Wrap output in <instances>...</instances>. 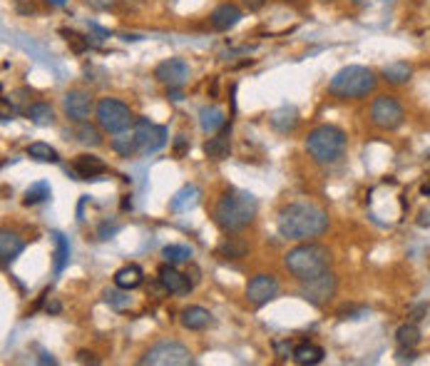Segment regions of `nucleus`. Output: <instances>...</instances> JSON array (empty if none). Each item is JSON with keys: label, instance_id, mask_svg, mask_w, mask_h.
Returning <instances> with one entry per match:
<instances>
[{"label": "nucleus", "instance_id": "obj_1", "mask_svg": "<svg viewBox=\"0 0 430 366\" xmlns=\"http://www.w3.org/2000/svg\"><path fill=\"white\" fill-rule=\"evenodd\" d=\"M329 230V217L314 205H289L279 215V235L286 239L306 242Z\"/></svg>", "mask_w": 430, "mask_h": 366}, {"label": "nucleus", "instance_id": "obj_2", "mask_svg": "<svg viewBox=\"0 0 430 366\" xmlns=\"http://www.w3.org/2000/svg\"><path fill=\"white\" fill-rule=\"evenodd\" d=\"M256 217V197L249 192L231 190L219 200L214 210V222L224 232H241Z\"/></svg>", "mask_w": 430, "mask_h": 366}, {"label": "nucleus", "instance_id": "obj_3", "mask_svg": "<svg viewBox=\"0 0 430 366\" xmlns=\"http://www.w3.org/2000/svg\"><path fill=\"white\" fill-rule=\"evenodd\" d=\"M331 264V252L321 244H299L291 252H286L284 267L296 276L299 281L314 279V276L324 274Z\"/></svg>", "mask_w": 430, "mask_h": 366}, {"label": "nucleus", "instance_id": "obj_4", "mask_svg": "<svg viewBox=\"0 0 430 366\" xmlns=\"http://www.w3.org/2000/svg\"><path fill=\"white\" fill-rule=\"evenodd\" d=\"M329 90L341 100H360L375 90V75L363 65H348L331 77Z\"/></svg>", "mask_w": 430, "mask_h": 366}, {"label": "nucleus", "instance_id": "obj_5", "mask_svg": "<svg viewBox=\"0 0 430 366\" xmlns=\"http://www.w3.org/2000/svg\"><path fill=\"white\" fill-rule=\"evenodd\" d=\"M306 150L319 165L338 162L346 152V135L333 125H321L309 132L306 137Z\"/></svg>", "mask_w": 430, "mask_h": 366}, {"label": "nucleus", "instance_id": "obj_6", "mask_svg": "<svg viewBox=\"0 0 430 366\" xmlns=\"http://www.w3.org/2000/svg\"><path fill=\"white\" fill-rule=\"evenodd\" d=\"M97 122H100V127L105 132H110V135H120V132L130 130V125L135 122V117H132L130 107L125 105V102L115 100V97H105V100L97 102Z\"/></svg>", "mask_w": 430, "mask_h": 366}, {"label": "nucleus", "instance_id": "obj_7", "mask_svg": "<svg viewBox=\"0 0 430 366\" xmlns=\"http://www.w3.org/2000/svg\"><path fill=\"white\" fill-rule=\"evenodd\" d=\"M192 351L184 344L177 341H162L155 344L145 356L140 359V364L145 366H189L192 364Z\"/></svg>", "mask_w": 430, "mask_h": 366}, {"label": "nucleus", "instance_id": "obj_8", "mask_svg": "<svg viewBox=\"0 0 430 366\" xmlns=\"http://www.w3.org/2000/svg\"><path fill=\"white\" fill-rule=\"evenodd\" d=\"M403 107L395 97L390 95H380L373 100L370 105V120H373L375 127L380 130H395V127L403 125Z\"/></svg>", "mask_w": 430, "mask_h": 366}, {"label": "nucleus", "instance_id": "obj_9", "mask_svg": "<svg viewBox=\"0 0 430 366\" xmlns=\"http://www.w3.org/2000/svg\"><path fill=\"white\" fill-rule=\"evenodd\" d=\"M333 294H336V276L329 269L324 274L314 276V279L301 281V296L314 306H324Z\"/></svg>", "mask_w": 430, "mask_h": 366}, {"label": "nucleus", "instance_id": "obj_10", "mask_svg": "<svg viewBox=\"0 0 430 366\" xmlns=\"http://www.w3.org/2000/svg\"><path fill=\"white\" fill-rule=\"evenodd\" d=\"M135 135H137V142H140L142 155H152V152L162 150V147L167 145V127L152 125L145 117L135 120Z\"/></svg>", "mask_w": 430, "mask_h": 366}, {"label": "nucleus", "instance_id": "obj_11", "mask_svg": "<svg viewBox=\"0 0 430 366\" xmlns=\"http://www.w3.org/2000/svg\"><path fill=\"white\" fill-rule=\"evenodd\" d=\"M276 294H279V281H276L274 274H256L254 279L246 284V299L254 306L269 304Z\"/></svg>", "mask_w": 430, "mask_h": 366}, {"label": "nucleus", "instance_id": "obj_12", "mask_svg": "<svg viewBox=\"0 0 430 366\" xmlns=\"http://www.w3.org/2000/svg\"><path fill=\"white\" fill-rule=\"evenodd\" d=\"M155 77L167 87H182L189 80V65L180 58H170L155 68Z\"/></svg>", "mask_w": 430, "mask_h": 366}, {"label": "nucleus", "instance_id": "obj_13", "mask_svg": "<svg viewBox=\"0 0 430 366\" xmlns=\"http://www.w3.org/2000/svg\"><path fill=\"white\" fill-rule=\"evenodd\" d=\"M62 110L72 122H85L92 112V97L85 90H70L62 97Z\"/></svg>", "mask_w": 430, "mask_h": 366}, {"label": "nucleus", "instance_id": "obj_14", "mask_svg": "<svg viewBox=\"0 0 430 366\" xmlns=\"http://www.w3.org/2000/svg\"><path fill=\"white\" fill-rule=\"evenodd\" d=\"M187 276H189V274H187ZM187 276L180 274V271L175 269V264H170V262L160 267V284L165 286L170 294H187V291L194 286L189 279H187Z\"/></svg>", "mask_w": 430, "mask_h": 366}, {"label": "nucleus", "instance_id": "obj_15", "mask_svg": "<svg viewBox=\"0 0 430 366\" xmlns=\"http://www.w3.org/2000/svg\"><path fill=\"white\" fill-rule=\"evenodd\" d=\"M67 172H70L75 180H90V177L105 175L107 165L95 155H80L75 160V165H72V170H67Z\"/></svg>", "mask_w": 430, "mask_h": 366}, {"label": "nucleus", "instance_id": "obj_16", "mask_svg": "<svg viewBox=\"0 0 430 366\" xmlns=\"http://www.w3.org/2000/svg\"><path fill=\"white\" fill-rule=\"evenodd\" d=\"M239 21H241V11L236 6H231V3H221V6H216L214 13H211V28L219 33L231 31Z\"/></svg>", "mask_w": 430, "mask_h": 366}, {"label": "nucleus", "instance_id": "obj_17", "mask_svg": "<svg viewBox=\"0 0 430 366\" xmlns=\"http://www.w3.org/2000/svg\"><path fill=\"white\" fill-rule=\"evenodd\" d=\"M229 130H231V125H224L219 132H216L214 137H209V140H206L204 155L209 157V160H216V162H219V160H226V157H229V152H231Z\"/></svg>", "mask_w": 430, "mask_h": 366}, {"label": "nucleus", "instance_id": "obj_18", "mask_svg": "<svg viewBox=\"0 0 430 366\" xmlns=\"http://www.w3.org/2000/svg\"><path fill=\"white\" fill-rule=\"evenodd\" d=\"M214 324V316H211L209 309L204 306H187L182 311V326L189 331H202V329H209Z\"/></svg>", "mask_w": 430, "mask_h": 366}, {"label": "nucleus", "instance_id": "obj_19", "mask_svg": "<svg viewBox=\"0 0 430 366\" xmlns=\"http://www.w3.org/2000/svg\"><path fill=\"white\" fill-rule=\"evenodd\" d=\"M202 200V190L197 185H184L175 197L170 200V210L172 212H189L199 205Z\"/></svg>", "mask_w": 430, "mask_h": 366}, {"label": "nucleus", "instance_id": "obj_20", "mask_svg": "<svg viewBox=\"0 0 430 366\" xmlns=\"http://www.w3.org/2000/svg\"><path fill=\"white\" fill-rule=\"evenodd\" d=\"M269 122L276 132L286 135V132H291L296 125H299V112H296V107H291V105H281L279 110L271 112Z\"/></svg>", "mask_w": 430, "mask_h": 366}, {"label": "nucleus", "instance_id": "obj_21", "mask_svg": "<svg viewBox=\"0 0 430 366\" xmlns=\"http://www.w3.org/2000/svg\"><path fill=\"white\" fill-rule=\"evenodd\" d=\"M199 125H202V130H204L206 135H216V132L226 125V117H224V112H221L219 107H214V105L202 107V110H199Z\"/></svg>", "mask_w": 430, "mask_h": 366}, {"label": "nucleus", "instance_id": "obj_22", "mask_svg": "<svg viewBox=\"0 0 430 366\" xmlns=\"http://www.w3.org/2000/svg\"><path fill=\"white\" fill-rule=\"evenodd\" d=\"M23 249H26V244H23V239L18 235H13V232L8 230L0 235V257H3V264L6 267L11 264Z\"/></svg>", "mask_w": 430, "mask_h": 366}, {"label": "nucleus", "instance_id": "obj_23", "mask_svg": "<svg viewBox=\"0 0 430 366\" xmlns=\"http://www.w3.org/2000/svg\"><path fill=\"white\" fill-rule=\"evenodd\" d=\"M142 269L137 264H127V267H122V269H117L115 271V286L117 289H125V291H130V289H137V286L142 284Z\"/></svg>", "mask_w": 430, "mask_h": 366}, {"label": "nucleus", "instance_id": "obj_24", "mask_svg": "<svg viewBox=\"0 0 430 366\" xmlns=\"http://www.w3.org/2000/svg\"><path fill=\"white\" fill-rule=\"evenodd\" d=\"M291 356H294L296 364H319V361L324 359V349L311 344V341H304V344L296 346Z\"/></svg>", "mask_w": 430, "mask_h": 366}, {"label": "nucleus", "instance_id": "obj_25", "mask_svg": "<svg viewBox=\"0 0 430 366\" xmlns=\"http://www.w3.org/2000/svg\"><path fill=\"white\" fill-rule=\"evenodd\" d=\"M112 150L120 152L122 157H132L137 150H140V142H137V135L135 130L132 132H120L117 137H112Z\"/></svg>", "mask_w": 430, "mask_h": 366}, {"label": "nucleus", "instance_id": "obj_26", "mask_svg": "<svg viewBox=\"0 0 430 366\" xmlns=\"http://www.w3.org/2000/svg\"><path fill=\"white\" fill-rule=\"evenodd\" d=\"M408 77H410V65L403 60L388 63V65L383 68V80L390 82V85H403V82H408Z\"/></svg>", "mask_w": 430, "mask_h": 366}, {"label": "nucleus", "instance_id": "obj_27", "mask_svg": "<svg viewBox=\"0 0 430 366\" xmlns=\"http://www.w3.org/2000/svg\"><path fill=\"white\" fill-rule=\"evenodd\" d=\"M26 115L31 117V122L38 127H48V125H53V120H55V112H53V107L48 105V102H35V105H31L26 110Z\"/></svg>", "mask_w": 430, "mask_h": 366}, {"label": "nucleus", "instance_id": "obj_28", "mask_svg": "<svg viewBox=\"0 0 430 366\" xmlns=\"http://www.w3.org/2000/svg\"><path fill=\"white\" fill-rule=\"evenodd\" d=\"M53 242H55V274H60L70 262V242L62 232H53Z\"/></svg>", "mask_w": 430, "mask_h": 366}, {"label": "nucleus", "instance_id": "obj_29", "mask_svg": "<svg viewBox=\"0 0 430 366\" xmlns=\"http://www.w3.org/2000/svg\"><path fill=\"white\" fill-rule=\"evenodd\" d=\"M50 195H53V190H50V185H48L45 180H40V182H35V185H31L26 190V205L28 207H33V205H40V202H48L50 200Z\"/></svg>", "mask_w": 430, "mask_h": 366}, {"label": "nucleus", "instance_id": "obj_30", "mask_svg": "<svg viewBox=\"0 0 430 366\" xmlns=\"http://www.w3.org/2000/svg\"><path fill=\"white\" fill-rule=\"evenodd\" d=\"M219 257H224V259H241V257H246V252H249V247L244 244V242L234 239V237H229V239H224L219 244Z\"/></svg>", "mask_w": 430, "mask_h": 366}, {"label": "nucleus", "instance_id": "obj_31", "mask_svg": "<svg viewBox=\"0 0 430 366\" xmlns=\"http://www.w3.org/2000/svg\"><path fill=\"white\" fill-rule=\"evenodd\" d=\"M162 257H165L170 264H182V262L192 259V247H187V244H167L165 249H162Z\"/></svg>", "mask_w": 430, "mask_h": 366}, {"label": "nucleus", "instance_id": "obj_32", "mask_svg": "<svg viewBox=\"0 0 430 366\" xmlns=\"http://www.w3.org/2000/svg\"><path fill=\"white\" fill-rule=\"evenodd\" d=\"M28 155L33 157V160H38V162H57L60 157H57V152L53 150L48 142H31L28 145Z\"/></svg>", "mask_w": 430, "mask_h": 366}, {"label": "nucleus", "instance_id": "obj_33", "mask_svg": "<svg viewBox=\"0 0 430 366\" xmlns=\"http://www.w3.org/2000/svg\"><path fill=\"white\" fill-rule=\"evenodd\" d=\"M395 341L398 346H415L420 341V329L415 324H403L395 331Z\"/></svg>", "mask_w": 430, "mask_h": 366}, {"label": "nucleus", "instance_id": "obj_34", "mask_svg": "<svg viewBox=\"0 0 430 366\" xmlns=\"http://www.w3.org/2000/svg\"><path fill=\"white\" fill-rule=\"evenodd\" d=\"M75 135H77V140H80L82 145H87V147H97L102 142L100 132H97L92 125H85V122H80V127L75 130Z\"/></svg>", "mask_w": 430, "mask_h": 366}, {"label": "nucleus", "instance_id": "obj_35", "mask_svg": "<svg viewBox=\"0 0 430 366\" xmlns=\"http://www.w3.org/2000/svg\"><path fill=\"white\" fill-rule=\"evenodd\" d=\"M60 33L65 36L67 45H70L75 53H85L87 48H90V38H82L80 33H75V31H60Z\"/></svg>", "mask_w": 430, "mask_h": 366}, {"label": "nucleus", "instance_id": "obj_36", "mask_svg": "<svg viewBox=\"0 0 430 366\" xmlns=\"http://www.w3.org/2000/svg\"><path fill=\"white\" fill-rule=\"evenodd\" d=\"M122 291H105V301L115 306V309H125V306H130V296L122 294Z\"/></svg>", "mask_w": 430, "mask_h": 366}, {"label": "nucleus", "instance_id": "obj_37", "mask_svg": "<svg viewBox=\"0 0 430 366\" xmlns=\"http://www.w3.org/2000/svg\"><path fill=\"white\" fill-rule=\"evenodd\" d=\"M365 316V306H343L338 309V319H360Z\"/></svg>", "mask_w": 430, "mask_h": 366}, {"label": "nucleus", "instance_id": "obj_38", "mask_svg": "<svg viewBox=\"0 0 430 366\" xmlns=\"http://www.w3.org/2000/svg\"><path fill=\"white\" fill-rule=\"evenodd\" d=\"M85 3L92 8V11H107V8L115 6V0H85Z\"/></svg>", "mask_w": 430, "mask_h": 366}, {"label": "nucleus", "instance_id": "obj_39", "mask_svg": "<svg viewBox=\"0 0 430 366\" xmlns=\"http://www.w3.org/2000/svg\"><path fill=\"white\" fill-rule=\"evenodd\" d=\"M398 361H415V351H413V346H400L398 349Z\"/></svg>", "mask_w": 430, "mask_h": 366}, {"label": "nucleus", "instance_id": "obj_40", "mask_svg": "<svg viewBox=\"0 0 430 366\" xmlns=\"http://www.w3.org/2000/svg\"><path fill=\"white\" fill-rule=\"evenodd\" d=\"M117 230H120L117 225H107V222H105V225H102L100 230H97V235H100V239H110V237L115 235Z\"/></svg>", "mask_w": 430, "mask_h": 366}, {"label": "nucleus", "instance_id": "obj_41", "mask_svg": "<svg viewBox=\"0 0 430 366\" xmlns=\"http://www.w3.org/2000/svg\"><path fill=\"white\" fill-rule=\"evenodd\" d=\"M184 152H187V137H184V135H180V137H177V140H175V155H177V157H182V155H184Z\"/></svg>", "mask_w": 430, "mask_h": 366}, {"label": "nucleus", "instance_id": "obj_42", "mask_svg": "<svg viewBox=\"0 0 430 366\" xmlns=\"http://www.w3.org/2000/svg\"><path fill=\"white\" fill-rule=\"evenodd\" d=\"M77 359H80L82 364H87V361H90V364H100V361L95 359V354H87V351H80V354H77Z\"/></svg>", "mask_w": 430, "mask_h": 366}, {"label": "nucleus", "instance_id": "obj_43", "mask_svg": "<svg viewBox=\"0 0 430 366\" xmlns=\"http://www.w3.org/2000/svg\"><path fill=\"white\" fill-rule=\"evenodd\" d=\"M244 3H246V8H249V11H259V8H264L266 0H244Z\"/></svg>", "mask_w": 430, "mask_h": 366}, {"label": "nucleus", "instance_id": "obj_44", "mask_svg": "<svg viewBox=\"0 0 430 366\" xmlns=\"http://www.w3.org/2000/svg\"><path fill=\"white\" fill-rule=\"evenodd\" d=\"M40 364H57V361L50 354H40Z\"/></svg>", "mask_w": 430, "mask_h": 366}, {"label": "nucleus", "instance_id": "obj_45", "mask_svg": "<svg viewBox=\"0 0 430 366\" xmlns=\"http://www.w3.org/2000/svg\"><path fill=\"white\" fill-rule=\"evenodd\" d=\"M418 225H420V227H425V225H430V215H428V212H423V215H420V220H418Z\"/></svg>", "mask_w": 430, "mask_h": 366}, {"label": "nucleus", "instance_id": "obj_46", "mask_svg": "<svg viewBox=\"0 0 430 366\" xmlns=\"http://www.w3.org/2000/svg\"><path fill=\"white\" fill-rule=\"evenodd\" d=\"M423 311H425L423 306H415V309L410 311V314H413V321H418V319H420V314H423Z\"/></svg>", "mask_w": 430, "mask_h": 366}, {"label": "nucleus", "instance_id": "obj_47", "mask_svg": "<svg viewBox=\"0 0 430 366\" xmlns=\"http://www.w3.org/2000/svg\"><path fill=\"white\" fill-rule=\"evenodd\" d=\"M48 3H50V6H55V8H62L67 3V0H48Z\"/></svg>", "mask_w": 430, "mask_h": 366}, {"label": "nucleus", "instance_id": "obj_48", "mask_svg": "<svg viewBox=\"0 0 430 366\" xmlns=\"http://www.w3.org/2000/svg\"><path fill=\"white\" fill-rule=\"evenodd\" d=\"M130 207H132V200H127L125 197V200H122V210H130Z\"/></svg>", "mask_w": 430, "mask_h": 366}, {"label": "nucleus", "instance_id": "obj_49", "mask_svg": "<svg viewBox=\"0 0 430 366\" xmlns=\"http://www.w3.org/2000/svg\"><path fill=\"white\" fill-rule=\"evenodd\" d=\"M423 195H430V185H425V187H423Z\"/></svg>", "mask_w": 430, "mask_h": 366}, {"label": "nucleus", "instance_id": "obj_50", "mask_svg": "<svg viewBox=\"0 0 430 366\" xmlns=\"http://www.w3.org/2000/svg\"><path fill=\"white\" fill-rule=\"evenodd\" d=\"M355 6H363V3H368V0H353Z\"/></svg>", "mask_w": 430, "mask_h": 366}]
</instances>
